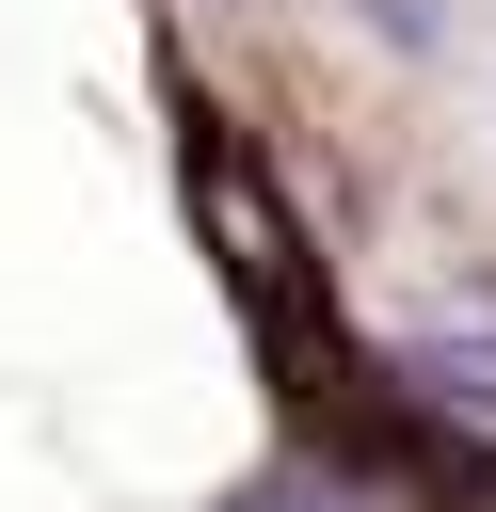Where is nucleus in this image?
I'll return each mask as SVG.
<instances>
[{
	"instance_id": "f257e3e1",
	"label": "nucleus",
	"mask_w": 496,
	"mask_h": 512,
	"mask_svg": "<svg viewBox=\"0 0 496 512\" xmlns=\"http://www.w3.org/2000/svg\"><path fill=\"white\" fill-rule=\"evenodd\" d=\"M400 384H416L432 416H496V320H432V336L400 352Z\"/></svg>"
},
{
	"instance_id": "f03ea898",
	"label": "nucleus",
	"mask_w": 496,
	"mask_h": 512,
	"mask_svg": "<svg viewBox=\"0 0 496 512\" xmlns=\"http://www.w3.org/2000/svg\"><path fill=\"white\" fill-rule=\"evenodd\" d=\"M432 32H448L432 0H368V48H432Z\"/></svg>"
},
{
	"instance_id": "7ed1b4c3",
	"label": "nucleus",
	"mask_w": 496,
	"mask_h": 512,
	"mask_svg": "<svg viewBox=\"0 0 496 512\" xmlns=\"http://www.w3.org/2000/svg\"><path fill=\"white\" fill-rule=\"evenodd\" d=\"M224 512H272V496H224Z\"/></svg>"
}]
</instances>
